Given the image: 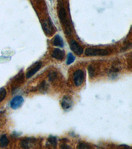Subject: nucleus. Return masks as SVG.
<instances>
[{
    "mask_svg": "<svg viewBox=\"0 0 132 149\" xmlns=\"http://www.w3.org/2000/svg\"><path fill=\"white\" fill-rule=\"evenodd\" d=\"M75 58L73 56L72 53H69L68 55V58H67V64H71V63L75 61Z\"/></svg>",
    "mask_w": 132,
    "mask_h": 149,
    "instance_id": "nucleus-15",
    "label": "nucleus"
},
{
    "mask_svg": "<svg viewBox=\"0 0 132 149\" xmlns=\"http://www.w3.org/2000/svg\"><path fill=\"white\" fill-rule=\"evenodd\" d=\"M58 15H59V19H60L62 24L63 25V26H64L65 31H66V33H68V35H70L71 27L69 24L68 17H67V13H66V9H65L64 8H61L59 9V12H58Z\"/></svg>",
    "mask_w": 132,
    "mask_h": 149,
    "instance_id": "nucleus-1",
    "label": "nucleus"
},
{
    "mask_svg": "<svg viewBox=\"0 0 132 149\" xmlns=\"http://www.w3.org/2000/svg\"><path fill=\"white\" fill-rule=\"evenodd\" d=\"M53 43H54V46H56L58 47H64L63 39H62V38L58 35H56V37H55Z\"/></svg>",
    "mask_w": 132,
    "mask_h": 149,
    "instance_id": "nucleus-11",
    "label": "nucleus"
},
{
    "mask_svg": "<svg viewBox=\"0 0 132 149\" xmlns=\"http://www.w3.org/2000/svg\"><path fill=\"white\" fill-rule=\"evenodd\" d=\"M94 71L95 69L93 68V67L92 66H88V72H89V76L91 77H93V75H94Z\"/></svg>",
    "mask_w": 132,
    "mask_h": 149,
    "instance_id": "nucleus-18",
    "label": "nucleus"
},
{
    "mask_svg": "<svg viewBox=\"0 0 132 149\" xmlns=\"http://www.w3.org/2000/svg\"><path fill=\"white\" fill-rule=\"evenodd\" d=\"M70 48L71 50L73 51L74 53L76 54L77 55H81L84 52V50L83 47L79 45L77 42L75 40H71L70 42Z\"/></svg>",
    "mask_w": 132,
    "mask_h": 149,
    "instance_id": "nucleus-6",
    "label": "nucleus"
},
{
    "mask_svg": "<svg viewBox=\"0 0 132 149\" xmlns=\"http://www.w3.org/2000/svg\"><path fill=\"white\" fill-rule=\"evenodd\" d=\"M24 99L22 96L17 95L11 101L10 106L13 109H17L23 104Z\"/></svg>",
    "mask_w": 132,
    "mask_h": 149,
    "instance_id": "nucleus-4",
    "label": "nucleus"
},
{
    "mask_svg": "<svg viewBox=\"0 0 132 149\" xmlns=\"http://www.w3.org/2000/svg\"><path fill=\"white\" fill-rule=\"evenodd\" d=\"M9 139L7 137L6 134H3V135L0 136V147H6L9 145Z\"/></svg>",
    "mask_w": 132,
    "mask_h": 149,
    "instance_id": "nucleus-12",
    "label": "nucleus"
},
{
    "mask_svg": "<svg viewBox=\"0 0 132 149\" xmlns=\"http://www.w3.org/2000/svg\"><path fill=\"white\" fill-rule=\"evenodd\" d=\"M43 29H44V31L47 33V34H51L53 31V25L51 21H48L43 23Z\"/></svg>",
    "mask_w": 132,
    "mask_h": 149,
    "instance_id": "nucleus-10",
    "label": "nucleus"
},
{
    "mask_svg": "<svg viewBox=\"0 0 132 149\" xmlns=\"http://www.w3.org/2000/svg\"><path fill=\"white\" fill-rule=\"evenodd\" d=\"M85 78V74L82 70L79 69L73 74V80L76 86H80L83 83Z\"/></svg>",
    "mask_w": 132,
    "mask_h": 149,
    "instance_id": "nucleus-3",
    "label": "nucleus"
},
{
    "mask_svg": "<svg viewBox=\"0 0 132 149\" xmlns=\"http://www.w3.org/2000/svg\"><path fill=\"white\" fill-rule=\"evenodd\" d=\"M72 104H73V102H72L70 97L66 96V97H64L63 98V100H62V106L65 110H68L69 109H70L72 106Z\"/></svg>",
    "mask_w": 132,
    "mask_h": 149,
    "instance_id": "nucleus-8",
    "label": "nucleus"
},
{
    "mask_svg": "<svg viewBox=\"0 0 132 149\" xmlns=\"http://www.w3.org/2000/svg\"><path fill=\"white\" fill-rule=\"evenodd\" d=\"M64 55H65V53H64V51H63V50H62L59 49H55L52 52V56L55 59L59 60V61H62V60H63L64 58Z\"/></svg>",
    "mask_w": 132,
    "mask_h": 149,
    "instance_id": "nucleus-9",
    "label": "nucleus"
},
{
    "mask_svg": "<svg viewBox=\"0 0 132 149\" xmlns=\"http://www.w3.org/2000/svg\"><path fill=\"white\" fill-rule=\"evenodd\" d=\"M36 139L34 138H27L21 142V146L23 148H30L33 144H35Z\"/></svg>",
    "mask_w": 132,
    "mask_h": 149,
    "instance_id": "nucleus-7",
    "label": "nucleus"
},
{
    "mask_svg": "<svg viewBox=\"0 0 132 149\" xmlns=\"http://www.w3.org/2000/svg\"><path fill=\"white\" fill-rule=\"evenodd\" d=\"M48 142L53 147L56 148L57 146V139L54 136H50V137L48 139Z\"/></svg>",
    "mask_w": 132,
    "mask_h": 149,
    "instance_id": "nucleus-13",
    "label": "nucleus"
},
{
    "mask_svg": "<svg viewBox=\"0 0 132 149\" xmlns=\"http://www.w3.org/2000/svg\"><path fill=\"white\" fill-rule=\"evenodd\" d=\"M56 77H57V74H56V73H55V72H53V73L50 74L49 76H48L49 80L50 81H52V80H55V79L56 78Z\"/></svg>",
    "mask_w": 132,
    "mask_h": 149,
    "instance_id": "nucleus-17",
    "label": "nucleus"
},
{
    "mask_svg": "<svg viewBox=\"0 0 132 149\" xmlns=\"http://www.w3.org/2000/svg\"><path fill=\"white\" fill-rule=\"evenodd\" d=\"M85 54L87 56H105L109 54V51L105 49H95V48H87L85 51Z\"/></svg>",
    "mask_w": 132,
    "mask_h": 149,
    "instance_id": "nucleus-2",
    "label": "nucleus"
},
{
    "mask_svg": "<svg viewBox=\"0 0 132 149\" xmlns=\"http://www.w3.org/2000/svg\"><path fill=\"white\" fill-rule=\"evenodd\" d=\"M61 148H70L69 146H66V145H63V146H61Z\"/></svg>",
    "mask_w": 132,
    "mask_h": 149,
    "instance_id": "nucleus-19",
    "label": "nucleus"
},
{
    "mask_svg": "<svg viewBox=\"0 0 132 149\" xmlns=\"http://www.w3.org/2000/svg\"><path fill=\"white\" fill-rule=\"evenodd\" d=\"M90 146L88 145L87 143H79L77 145V148H89Z\"/></svg>",
    "mask_w": 132,
    "mask_h": 149,
    "instance_id": "nucleus-16",
    "label": "nucleus"
},
{
    "mask_svg": "<svg viewBox=\"0 0 132 149\" xmlns=\"http://www.w3.org/2000/svg\"><path fill=\"white\" fill-rule=\"evenodd\" d=\"M42 66V62H36L35 64H33L32 66H31L30 68L28 69V70L26 74V78H30V77L34 76L35 74L39 70Z\"/></svg>",
    "mask_w": 132,
    "mask_h": 149,
    "instance_id": "nucleus-5",
    "label": "nucleus"
},
{
    "mask_svg": "<svg viewBox=\"0 0 132 149\" xmlns=\"http://www.w3.org/2000/svg\"><path fill=\"white\" fill-rule=\"evenodd\" d=\"M7 92L6 90L3 88L0 89V102H2L6 97Z\"/></svg>",
    "mask_w": 132,
    "mask_h": 149,
    "instance_id": "nucleus-14",
    "label": "nucleus"
}]
</instances>
